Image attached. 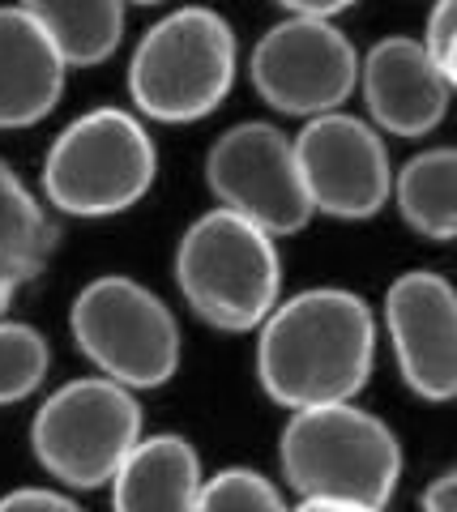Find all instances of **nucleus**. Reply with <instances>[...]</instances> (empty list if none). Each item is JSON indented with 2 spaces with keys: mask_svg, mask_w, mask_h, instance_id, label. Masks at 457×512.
<instances>
[{
  "mask_svg": "<svg viewBox=\"0 0 457 512\" xmlns=\"http://www.w3.org/2000/svg\"><path fill=\"white\" fill-rule=\"evenodd\" d=\"M376 316L355 291L312 286L265 316L257 329V380L287 410L355 402L372 380Z\"/></svg>",
  "mask_w": 457,
  "mask_h": 512,
  "instance_id": "1",
  "label": "nucleus"
},
{
  "mask_svg": "<svg viewBox=\"0 0 457 512\" xmlns=\"http://www.w3.org/2000/svg\"><path fill=\"white\" fill-rule=\"evenodd\" d=\"M282 478L299 500L385 508L402 478V444L355 402L291 410L278 440Z\"/></svg>",
  "mask_w": 457,
  "mask_h": 512,
  "instance_id": "2",
  "label": "nucleus"
},
{
  "mask_svg": "<svg viewBox=\"0 0 457 512\" xmlns=\"http://www.w3.org/2000/svg\"><path fill=\"white\" fill-rule=\"evenodd\" d=\"M176 282L188 308L206 325L223 333L261 329L265 316L282 303L278 244L270 231L218 205L180 235Z\"/></svg>",
  "mask_w": 457,
  "mask_h": 512,
  "instance_id": "3",
  "label": "nucleus"
},
{
  "mask_svg": "<svg viewBox=\"0 0 457 512\" xmlns=\"http://www.w3.org/2000/svg\"><path fill=\"white\" fill-rule=\"evenodd\" d=\"M235 86V30L206 5L176 9L141 35L129 60V94L141 116L193 124Z\"/></svg>",
  "mask_w": 457,
  "mask_h": 512,
  "instance_id": "4",
  "label": "nucleus"
},
{
  "mask_svg": "<svg viewBox=\"0 0 457 512\" xmlns=\"http://www.w3.org/2000/svg\"><path fill=\"white\" fill-rule=\"evenodd\" d=\"M159 154L133 111L94 107L52 141L43 158V192L69 218H112L146 197Z\"/></svg>",
  "mask_w": 457,
  "mask_h": 512,
  "instance_id": "5",
  "label": "nucleus"
},
{
  "mask_svg": "<svg viewBox=\"0 0 457 512\" xmlns=\"http://www.w3.org/2000/svg\"><path fill=\"white\" fill-rule=\"evenodd\" d=\"M141 423L146 414L133 389L107 376H86L60 384L39 406L30 423V448L39 466L65 487L94 491L112 483L124 457L141 444Z\"/></svg>",
  "mask_w": 457,
  "mask_h": 512,
  "instance_id": "6",
  "label": "nucleus"
},
{
  "mask_svg": "<svg viewBox=\"0 0 457 512\" xmlns=\"http://www.w3.org/2000/svg\"><path fill=\"white\" fill-rule=\"evenodd\" d=\"M77 350L124 389H159L180 367V325L171 308L133 278L107 274L77 291L69 308Z\"/></svg>",
  "mask_w": 457,
  "mask_h": 512,
  "instance_id": "7",
  "label": "nucleus"
},
{
  "mask_svg": "<svg viewBox=\"0 0 457 512\" xmlns=\"http://www.w3.org/2000/svg\"><path fill=\"white\" fill-rule=\"evenodd\" d=\"M206 184L223 210L248 218L274 239L304 231L317 214L299 175L295 137L265 120L235 124L214 141L206 154Z\"/></svg>",
  "mask_w": 457,
  "mask_h": 512,
  "instance_id": "8",
  "label": "nucleus"
},
{
  "mask_svg": "<svg viewBox=\"0 0 457 512\" xmlns=\"http://www.w3.org/2000/svg\"><path fill=\"white\" fill-rule=\"evenodd\" d=\"M257 94L282 116L317 120L338 111L359 86V52L325 18H282L248 56Z\"/></svg>",
  "mask_w": 457,
  "mask_h": 512,
  "instance_id": "9",
  "label": "nucleus"
},
{
  "mask_svg": "<svg viewBox=\"0 0 457 512\" xmlns=\"http://www.w3.org/2000/svg\"><path fill=\"white\" fill-rule=\"evenodd\" d=\"M295 158L317 214L364 222L393 201L389 150L376 124L359 116L329 111V116L304 120V128L295 133Z\"/></svg>",
  "mask_w": 457,
  "mask_h": 512,
  "instance_id": "10",
  "label": "nucleus"
},
{
  "mask_svg": "<svg viewBox=\"0 0 457 512\" xmlns=\"http://www.w3.org/2000/svg\"><path fill=\"white\" fill-rule=\"evenodd\" d=\"M385 329L406 389L423 402L457 397V291L432 269H411L385 291Z\"/></svg>",
  "mask_w": 457,
  "mask_h": 512,
  "instance_id": "11",
  "label": "nucleus"
},
{
  "mask_svg": "<svg viewBox=\"0 0 457 512\" xmlns=\"http://www.w3.org/2000/svg\"><path fill=\"white\" fill-rule=\"evenodd\" d=\"M359 86H364L368 116L381 133L393 137H423L445 120L453 86L436 64L423 39L389 35L368 47L359 60Z\"/></svg>",
  "mask_w": 457,
  "mask_h": 512,
  "instance_id": "12",
  "label": "nucleus"
},
{
  "mask_svg": "<svg viewBox=\"0 0 457 512\" xmlns=\"http://www.w3.org/2000/svg\"><path fill=\"white\" fill-rule=\"evenodd\" d=\"M65 56L22 5H0V128L47 120L65 94Z\"/></svg>",
  "mask_w": 457,
  "mask_h": 512,
  "instance_id": "13",
  "label": "nucleus"
},
{
  "mask_svg": "<svg viewBox=\"0 0 457 512\" xmlns=\"http://www.w3.org/2000/svg\"><path fill=\"white\" fill-rule=\"evenodd\" d=\"M201 457L184 436H141L112 478L116 512H197Z\"/></svg>",
  "mask_w": 457,
  "mask_h": 512,
  "instance_id": "14",
  "label": "nucleus"
},
{
  "mask_svg": "<svg viewBox=\"0 0 457 512\" xmlns=\"http://www.w3.org/2000/svg\"><path fill=\"white\" fill-rule=\"evenodd\" d=\"M56 252V222L0 158V316L22 286L35 282Z\"/></svg>",
  "mask_w": 457,
  "mask_h": 512,
  "instance_id": "15",
  "label": "nucleus"
},
{
  "mask_svg": "<svg viewBox=\"0 0 457 512\" xmlns=\"http://www.w3.org/2000/svg\"><path fill=\"white\" fill-rule=\"evenodd\" d=\"M393 201L402 222L423 239H457V146L423 150L393 175Z\"/></svg>",
  "mask_w": 457,
  "mask_h": 512,
  "instance_id": "16",
  "label": "nucleus"
},
{
  "mask_svg": "<svg viewBox=\"0 0 457 512\" xmlns=\"http://www.w3.org/2000/svg\"><path fill=\"white\" fill-rule=\"evenodd\" d=\"M65 64H103L124 39V0H18Z\"/></svg>",
  "mask_w": 457,
  "mask_h": 512,
  "instance_id": "17",
  "label": "nucleus"
},
{
  "mask_svg": "<svg viewBox=\"0 0 457 512\" xmlns=\"http://www.w3.org/2000/svg\"><path fill=\"white\" fill-rule=\"evenodd\" d=\"M47 367H52V350L43 333L0 316V406H18L30 393H39Z\"/></svg>",
  "mask_w": 457,
  "mask_h": 512,
  "instance_id": "18",
  "label": "nucleus"
},
{
  "mask_svg": "<svg viewBox=\"0 0 457 512\" xmlns=\"http://www.w3.org/2000/svg\"><path fill=\"white\" fill-rule=\"evenodd\" d=\"M197 512H291V508L265 474L248 470V466H231V470H218L214 478H206Z\"/></svg>",
  "mask_w": 457,
  "mask_h": 512,
  "instance_id": "19",
  "label": "nucleus"
},
{
  "mask_svg": "<svg viewBox=\"0 0 457 512\" xmlns=\"http://www.w3.org/2000/svg\"><path fill=\"white\" fill-rule=\"evenodd\" d=\"M423 43L436 56V64L445 69L449 86L457 90V0H436L428 30H423Z\"/></svg>",
  "mask_w": 457,
  "mask_h": 512,
  "instance_id": "20",
  "label": "nucleus"
},
{
  "mask_svg": "<svg viewBox=\"0 0 457 512\" xmlns=\"http://www.w3.org/2000/svg\"><path fill=\"white\" fill-rule=\"evenodd\" d=\"M0 512H82L69 495L47 491V487H18L0 495Z\"/></svg>",
  "mask_w": 457,
  "mask_h": 512,
  "instance_id": "21",
  "label": "nucleus"
},
{
  "mask_svg": "<svg viewBox=\"0 0 457 512\" xmlns=\"http://www.w3.org/2000/svg\"><path fill=\"white\" fill-rule=\"evenodd\" d=\"M274 5L287 9L291 18H325V22H334L338 13L355 9L359 0H274Z\"/></svg>",
  "mask_w": 457,
  "mask_h": 512,
  "instance_id": "22",
  "label": "nucleus"
},
{
  "mask_svg": "<svg viewBox=\"0 0 457 512\" xmlns=\"http://www.w3.org/2000/svg\"><path fill=\"white\" fill-rule=\"evenodd\" d=\"M423 512H457V470H445L423 487Z\"/></svg>",
  "mask_w": 457,
  "mask_h": 512,
  "instance_id": "23",
  "label": "nucleus"
},
{
  "mask_svg": "<svg viewBox=\"0 0 457 512\" xmlns=\"http://www.w3.org/2000/svg\"><path fill=\"white\" fill-rule=\"evenodd\" d=\"M291 512H385V508H364V504H329V500H299Z\"/></svg>",
  "mask_w": 457,
  "mask_h": 512,
  "instance_id": "24",
  "label": "nucleus"
},
{
  "mask_svg": "<svg viewBox=\"0 0 457 512\" xmlns=\"http://www.w3.org/2000/svg\"><path fill=\"white\" fill-rule=\"evenodd\" d=\"M133 5H163V0H133Z\"/></svg>",
  "mask_w": 457,
  "mask_h": 512,
  "instance_id": "25",
  "label": "nucleus"
}]
</instances>
